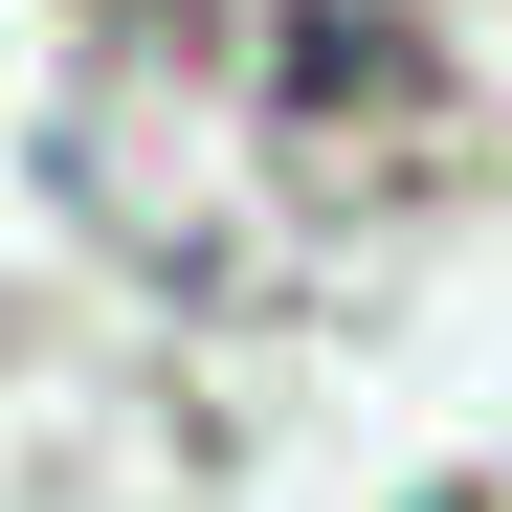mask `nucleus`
<instances>
[{
  "mask_svg": "<svg viewBox=\"0 0 512 512\" xmlns=\"http://www.w3.org/2000/svg\"><path fill=\"white\" fill-rule=\"evenodd\" d=\"M446 512H512V490H446Z\"/></svg>",
  "mask_w": 512,
  "mask_h": 512,
  "instance_id": "nucleus-1",
  "label": "nucleus"
}]
</instances>
